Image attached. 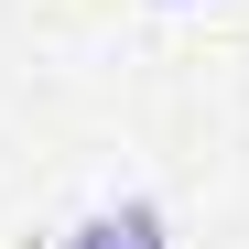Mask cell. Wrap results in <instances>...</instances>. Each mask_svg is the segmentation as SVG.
Masks as SVG:
<instances>
[{
	"mask_svg": "<svg viewBox=\"0 0 249 249\" xmlns=\"http://www.w3.org/2000/svg\"><path fill=\"white\" fill-rule=\"evenodd\" d=\"M76 249H174V238H162V206L152 195H119V206H98V217L76 228Z\"/></svg>",
	"mask_w": 249,
	"mask_h": 249,
	"instance_id": "1",
	"label": "cell"
},
{
	"mask_svg": "<svg viewBox=\"0 0 249 249\" xmlns=\"http://www.w3.org/2000/svg\"><path fill=\"white\" fill-rule=\"evenodd\" d=\"M162 11H174V0H162Z\"/></svg>",
	"mask_w": 249,
	"mask_h": 249,
	"instance_id": "2",
	"label": "cell"
}]
</instances>
